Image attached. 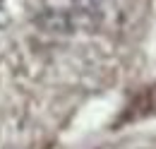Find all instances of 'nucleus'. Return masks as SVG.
<instances>
[]
</instances>
